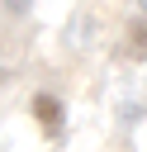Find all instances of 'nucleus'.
<instances>
[{
	"instance_id": "nucleus-1",
	"label": "nucleus",
	"mask_w": 147,
	"mask_h": 152,
	"mask_svg": "<svg viewBox=\"0 0 147 152\" xmlns=\"http://www.w3.org/2000/svg\"><path fill=\"white\" fill-rule=\"evenodd\" d=\"M33 119L47 128V138H62V104L52 95H33Z\"/></svg>"
}]
</instances>
